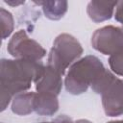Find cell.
Instances as JSON below:
<instances>
[{
  "label": "cell",
  "instance_id": "cell-1",
  "mask_svg": "<svg viewBox=\"0 0 123 123\" xmlns=\"http://www.w3.org/2000/svg\"><path fill=\"white\" fill-rule=\"evenodd\" d=\"M0 65L1 111H5L12 97L28 90L39 78L45 65L40 61L2 59Z\"/></svg>",
  "mask_w": 123,
  "mask_h": 123
},
{
  "label": "cell",
  "instance_id": "cell-2",
  "mask_svg": "<svg viewBox=\"0 0 123 123\" xmlns=\"http://www.w3.org/2000/svg\"><path fill=\"white\" fill-rule=\"evenodd\" d=\"M104 68L102 62L95 56L89 55L79 59L69 67L65 76L66 91L72 95L86 92Z\"/></svg>",
  "mask_w": 123,
  "mask_h": 123
},
{
  "label": "cell",
  "instance_id": "cell-3",
  "mask_svg": "<svg viewBox=\"0 0 123 123\" xmlns=\"http://www.w3.org/2000/svg\"><path fill=\"white\" fill-rule=\"evenodd\" d=\"M83 52L84 49L75 37L66 33L61 34L53 42L48 54L47 65L63 76L65 70L79 60Z\"/></svg>",
  "mask_w": 123,
  "mask_h": 123
},
{
  "label": "cell",
  "instance_id": "cell-4",
  "mask_svg": "<svg viewBox=\"0 0 123 123\" xmlns=\"http://www.w3.org/2000/svg\"><path fill=\"white\" fill-rule=\"evenodd\" d=\"M7 50L14 59L40 61L46 56V50L37 40L29 37L25 30H19L12 35Z\"/></svg>",
  "mask_w": 123,
  "mask_h": 123
},
{
  "label": "cell",
  "instance_id": "cell-5",
  "mask_svg": "<svg viewBox=\"0 0 123 123\" xmlns=\"http://www.w3.org/2000/svg\"><path fill=\"white\" fill-rule=\"evenodd\" d=\"M92 47L103 55L111 56L123 51V26H104L91 37Z\"/></svg>",
  "mask_w": 123,
  "mask_h": 123
},
{
  "label": "cell",
  "instance_id": "cell-6",
  "mask_svg": "<svg viewBox=\"0 0 123 123\" xmlns=\"http://www.w3.org/2000/svg\"><path fill=\"white\" fill-rule=\"evenodd\" d=\"M102 106L108 116L123 114V79L115 77L101 93Z\"/></svg>",
  "mask_w": 123,
  "mask_h": 123
},
{
  "label": "cell",
  "instance_id": "cell-7",
  "mask_svg": "<svg viewBox=\"0 0 123 123\" xmlns=\"http://www.w3.org/2000/svg\"><path fill=\"white\" fill-rule=\"evenodd\" d=\"M62 75L53 67L46 65L39 78L36 81V89L37 92H46L59 95L62 87Z\"/></svg>",
  "mask_w": 123,
  "mask_h": 123
},
{
  "label": "cell",
  "instance_id": "cell-8",
  "mask_svg": "<svg viewBox=\"0 0 123 123\" xmlns=\"http://www.w3.org/2000/svg\"><path fill=\"white\" fill-rule=\"evenodd\" d=\"M117 1H90L86 7L88 17L96 22H103L112 17Z\"/></svg>",
  "mask_w": 123,
  "mask_h": 123
},
{
  "label": "cell",
  "instance_id": "cell-9",
  "mask_svg": "<svg viewBox=\"0 0 123 123\" xmlns=\"http://www.w3.org/2000/svg\"><path fill=\"white\" fill-rule=\"evenodd\" d=\"M34 111L38 115H54L59 110L58 96L46 92H35Z\"/></svg>",
  "mask_w": 123,
  "mask_h": 123
},
{
  "label": "cell",
  "instance_id": "cell-10",
  "mask_svg": "<svg viewBox=\"0 0 123 123\" xmlns=\"http://www.w3.org/2000/svg\"><path fill=\"white\" fill-rule=\"evenodd\" d=\"M34 97L35 92H21L12 97L11 109L17 115H28L34 111Z\"/></svg>",
  "mask_w": 123,
  "mask_h": 123
},
{
  "label": "cell",
  "instance_id": "cell-11",
  "mask_svg": "<svg viewBox=\"0 0 123 123\" xmlns=\"http://www.w3.org/2000/svg\"><path fill=\"white\" fill-rule=\"evenodd\" d=\"M34 3L42 7L44 15L50 20H60L67 12L66 1H35Z\"/></svg>",
  "mask_w": 123,
  "mask_h": 123
},
{
  "label": "cell",
  "instance_id": "cell-12",
  "mask_svg": "<svg viewBox=\"0 0 123 123\" xmlns=\"http://www.w3.org/2000/svg\"><path fill=\"white\" fill-rule=\"evenodd\" d=\"M0 19H1V30H2V39L9 37L14 28V20L12 14L5 10L4 8L0 9Z\"/></svg>",
  "mask_w": 123,
  "mask_h": 123
},
{
  "label": "cell",
  "instance_id": "cell-13",
  "mask_svg": "<svg viewBox=\"0 0 123 123\" xmlns=\"http://www.w3.org/2000/svg\"><path fill=\"white\" fill-rule=\"evenodd\" d=\"M109 65L112 72L118 76L123 77V51L110 56Z\"/></svg>",
  "mask_w": 123,
  "mask_h": 123
},
{
  "label": "cell",
  "instance_id": "cell-14",
  "mask_svg": "<svg viewBox=\"0 0 123 123\" xmlns=\"http://www.w3.org/2000/svg\"><path fill=\"white\" fill-rule=\"evenodd\" d=\"M114 18L116 21H118L119 23H121L123 25V1L117 2V5L115 7Z\"/></svg>",
  "mask_w": 123,
  "mask_h": 123
},
{
  "label": "cell",
  "instance_id": "cell-15",
  "mask_svg": "<svg viewBox=\"0 0 123 123\" xmlns=\"http://www.w3.org/2000/svg\"><path fill=\"white\" fill-rule=\"evenodd\" d=\"M54 122L55 123H74L71 118H69L67 115L65 114H62V115H60L58 117H56L54 119Z\"/></svg>",
  "mask_w": 123,
  "mask_h": 123
},
{
  "label": "cell",
  "instance_id": "cell-16",
  "mask_svg": "<svg viewBox=\"0 0 123 123\" xmlns=\"http://www.w3.org/2000/svg\"><path fill=\"white\" fill-rule=\"evenodd\" d=\"M6 4L12 6V7H17L19 5H23L25 3L24 0H5L4 1Z\"/></svg>",
  "mask_w": 123,
  "mask_h": 123
},
{
  "label": "cell",
  "instance_id": "cell-17",
  "mask_svg": "<svg viewBox=\"0 0 123 123\" xmlns=\"http://www.w3.org/2000/svg\"><path fill=\"white\" fill-rule=\"evenodd\" d=\"M74 123H92V122L89 121V120H87V119H78Z\"/></svg>",
  "mask_w": 123,
  "mask_h": 123
},
{
  "label": "cell",
  "instance_id": "cell-18",
  "mask_svg": "<svg viewBox=\"0 0 123 123\" xmlns=\"http://www.w3.org/2000/svg\"><path fill=\"white\" fill-rule=\"evenodd\" d=\"M107 123H123V119L122 120H112V121H109Z\"/></svg>",
  "mask_w": 123,
  "mask_h": 123
},
{
  "label": "cell",
  "instance_id": "cell-19",
  "mask_svg": "<svg viewBox=\"0 0 123 123\" xmlns=\"http://www.w3.org/2000/svg\"><path fill=\"white\" fill-rule=\"evenodd\" d=\"M40 123H55V122H54V120H53V121H47V122L44 121V122H40Z\"/></svg>",
  "mask_w": 123,
  "mask_h": 123
}]
</instances>
